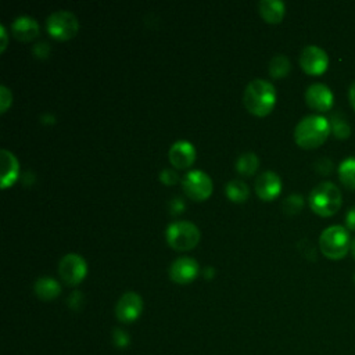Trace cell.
I'll return each instance as SVG.
<instances>
[{
	"mask_svg": "<svg viewBox=\"0 0 355 355\" xmlns=\"http://www.w3.org/2000/svg\"><path fill=\"white\" fill-rule=\"evenodd\" d=\"M331 133L330 121L319 114H309L301 118L294 128V140L302 148L322 146Z\"/></svg>",
	"mask_w": 355,
	"mask_h": 355,
	"instance_id": "cell-1",
	"label": "cell"
},
{
	"mask_svg": "<svg viewBox=\"0 0 355 355\" xmlns=\"http://www.w3.org/2000/svg\"><path fill=\"white\" fill-rule=\"evenodd\" d=\"M276 103L275 86L262 78L248 82L243 92V104L254 115L263 116L272 111Z\"/></svg>",
	"mask_w": 355,
	"mask_h": 355,
	"instance_id": "cell-2",
	"label": "cell"
},
{
	"mask_svg": "<svg viewBox=\"0 0 355 355\" xmlns=\"http://www.w3.org/2000/svg\"><path fill=\"white\" fill-rule=\"evenodd\" d=\"M308 202L315 214L320 216H331L341 208L343 194L333 182L324 180L311 190Z\"/></svg>",
	"mask_w": 355,
	"mask_h": 355,
	"instance_id": "cell-3",
	"label": "cell"
},
{
	"mask_svg": "<svg viewBox=\"0 0 355 355\" xmlns=\"http://www.w3.org/2000/svg\"><path fill=\"white\" fill-rule=\"evenodd\" d=\"M349 230L341 225H331L323 229L319 236V248L330 259H341L351 250Z\"/></svg>",
	"mask_w": 355,
	"mask_h": 355,
	"instance_id": "cell-4",
	"label": "cell"
},
{
	"mask_svg": "<svg viewBox=\"0 0 355 355\" xmlns=\"http://www.w3.org/2000/svg\"><path fill=\"white\" fill-rule=\"evenodd\" d=\"M200 229L190 220H173L165 229L168 244L178 251L194 248L200 241Z\"/></svg>",
	"mask_w": 355,
	"mask_h": 355,
	"instance_id": "cell-5",
	"label": "cell"
},
{
	"mask_svg": "<svg viewBox=\"0 0 355 355\" xmlns=\"http://www.w3.org/2000/svg\"><path fill=\"white\" fill-rule=\"evenodd\" d=\"M46 28L53 37L58 40H67L76 35L79 29V21L72 11L57 10L47 17Z\"/></svg>",
	"mask_w": 355,
	"mask_h": 355,
	"instance_id": "cell-6",
	"label": "cell"
},
{
	"mask_svg": "<svg viewBox=\"0 0 355 355\" xmlns=\"http://www.w3.org/2000/svg\"><path fill=\"white\" fill-rule=\"evenodd\" d=\"M182 187L189 198L194 201H202L211 196L214 183L209 175L204 171L191 169L183 176Z\"/></svg>",
	"mask_w": 355,
	"mask_h": 355,
	"instance_id": "cell-7",
	"label": "cell"
},
{
	"mask_svg": "<svg viewBox=\"0 0 355 355\" xmlns=\"http://www.w3.org/2000/svg\"><path fill=\"white\" fill-rule=\"evenodd\" d=\"M58 273L68 286H76L85 279L87 273V263L82 255L68 252L58 262Z\"/></svg>",
	"mask_w": 355,
	"mask_h": 355,
	"instance_id": "cell-8",
	"label": "cell"
},
{
	"mask_svg": "<svg viewBox=\"0 0 355 355\" xmlns=\"http://www.w3.org/2000/svg\"><path fill=\"white\" fill-rule=\"evenodd\" d=\"M300 65L309 75H320L327 69L329 55L322 47L308 44L300 54Z\"/></svg>",
	"mask_w": 355,
	"mask_h": 355,
	"instance_id": "cell-9",
	"label": "cell"
},
{
	"mask_svg": "<svg viewBox=\"0 0 355 355\" xmlns=\"http://www.w3.org/2000/svg\"><path fill=\"white\" fill-rule=\"evenodd\" d=\"M143 311V300L135 291H126L122 294L115 305V315L119 322H135Z\"/></svg>",
	"mask_w": 355,
	"mask_h": 355,
	"instance_id": "cell-10",
	"label": "cell"
},
{
	"mask_svg": "<svg viewBox=\"0 0 355 355\" xmlns=\"http://www.w3.org/2000/svg\"><path fill=\"white\" fill-rule=\"evenodd\" d=\"M333 93L330 87L324 83H311L305 90V101L315 111H329L333 107Z\"/></svg>",
	"mask_w": 355,
	"mask_h": 355,
	"instance_id": "cell-11",
	"label": "cell"
},
{
	"mask_svg": "<svg viewBox=\"0 0 355 355\" xmlns=\"http://www.w3.org/2000/svg\"><path fill=\"white\" fill-rule=\"evenodd\" d=\"M198 262L191 257H179L169 265V277L179 284L190 283L198 275Z\"/></svg>",
	"mask_w": 355,
	"mask_h": 355,
	"instance_id": "cell-12",
	"label": "cell"
},
{
	"mask_svg": "<svg viewBox=\"0 0 355 355\" xmlns=\"http://www.w3.org/2000/svg\"><path fill=\"white\" fill-rule=\"evenodd\" d=\"M254 187L259 198L263 201H270L279 196L282 190V180L276 172L263 171L257 176Z\"/></svg>",
	"mask_w": 355,
	"mask_h": 355,
	"instance_id": "cell-13",
	"label": "cell"
},
{
	"mask_svg": "<svg viewBox=\"0 0 355 355\" xmlns=\"http://www.w3.org/2000/svg\"><path fill=\"white\" fill-rule=\"evenodd\" d=\"M168 158L175 168H189L196 159V148L189 140H176L169 147Z\"/></svg>",
	"mask_w": 355,
	"mask_h": 355,
	"instance_id": "cell-14",
	"label": "cell"
},
{
	"mask_svg": "<svg viewBox=\"0 0 355 355\" xmlns=\"http://www.w3.org/2000/svg\"><path fill=\"white\" fill-rule=\"evenodd\" d=\"M12 35L22 42H29L39 35V24L31 15H19L11 24Z\"/></svg>",
	"mask_w": 355,
	"mask_h": 355,
	"instance_id": "cell-15",
	"label": "cell"
},
{
	"mask_svg": "<svg viewBox=\"0 0 355 355\" xmlns=\"http://www.w3.org/2000/svg\"><path fill=\"white\" fill-rule=\"evenodd\" d=\"M0 158H1V189H7L17 180L19 173V164L17 157L6 148L0 151Z\"/></svg>",
	"mask_w": 355,
	"mask_h": 355,
	"instance_id": "cell-16",
	"label": "cell"
},
{
	"mask_svg": "<svg viewBox=\"0 0 355 355\" xmlns=\"http://www.w3.org/2000/svg\"><path fill=\"white\" fill-rule=\"evenodd\" d=\"M33 290L36 293V295L43 300V301H51L55 297L60 295L61 293V286L60 283L50 277V276H40L35 284H33Z\"/></svg>",
	"mask_w": 355,
	"mask_h": 355,
	"instance_id": "cell-17",
	"label": "cell"
},
{
	"mask_svg": "<svg viewBox=\"0 0 355 355\" xmlns=\"http://www.w3.org/2000/svg\"><path fill=\"white\" fill-rule=\"evenodd\" d=\"M262 18L269 24H277L284 17L286 4L282 0H261L258 3Z\"/></svg>",
	"mask_w": 355,
	"mask_h": 355,
	"instance_id": "cell-18",
	"label": "cell"
},
{
	"mask_svg": "<svg viewBox=\"0 0 355 355\" xmlns=\"http://www.w3.org/2000/svg\"><path fill=\"white\" fill-rule=\"evenodd\" d=\"M226 196L234 202H243L250 197V187L241 179H232L225 186Z\"/></svg>",
	"mask_w": 355,
	"mask_h": 355,
	"instance_id": "cell-19",
	"label": "cell"
},
{
	"mask_svg": "<svg viewBox=\"0 0 355 355\" xmlns=\"http://www.w3.org/2000/svg\"><path fill=\"white\" fill-rule=\"evenodd\" d=\"M258 165H259V159L257 154L252 151L243 153L236 159V171L244 176H251L258 169Z\"/></svg>",
	"mask_w": 355,
	"mask_h": 355,
	"instance_id": "cell-20",
	"label": "cell"
},
{
	"mask_svg": "<svg viewBox=\"0 0 355 355\" xmlns=\"http://www.w3.org/2000/svg\"><path fill=\"white\" fill-rule=\"evenodd\" d=\"M338 178L345 187L355 190V157H348L341 161L338 165Z\"/></svg>",
	"mask_w": 355,
	"mask_h": 355,
	"instance_id": "cell-21",
	"label": "cell"
},
{
	"mask_svg": "<svg viewBox=\"0 0 355 355\" xmlns=\"http://www.w3.org/2000/svg\"><path fill=\"white\" fill-rule=\"evenodd\" d=\"M290 68H291V64L288 57L282 53L275 54L269 61V73L276 79L284 78L290 72Z\"/></svg>",
	"mask_w": 355,
	"mask_h": 355,
	"instance_id": "cell-22",
	"label": "cell"
},
{
	"mask_svg": "<svg viewBox=\"0 0 355 355\" xmlns=\"http://www.w3.org/2000/svg\"><path fill=\"white\" fill-rule=\"evenodd\" d=\"M330 126H331V133L337 139L344 140V139L349 137V135H351V126L347 123L345 118L340 112L331 115Z\"/></svg>",
	"mask_w": 355,
	"mask_h": 355,
	"instance_id": "cell-23",
	"label": "cell"
},
{
	"mask_svg": "<svg viewBox=\"0 0 355 355\" xmlns=\"http://www.w3.org/2000/svg\"><path fill=\"white\" fill-rule=\"evenodd\" d=\"M304 207V197L301 194L293 193L290 196H287L283 202H282V208L286 214L288 215H294L298 214Z\"/></svg>",
	"mask_w": 355,
	"mask_h": 355,
	"instance_id": "cell-24",
	"label": "cell"
},
{
	"mask_svg": "<svg viewBox=\"0 0 355 355\" xmlns=\"http://www.w3.org/2000/svg\"><path fill=\"white\" fill-rule=\"evenodd\" d=\"M12 101L11 90L6 85H0V110L1 112H6Z\"/></svg>",
	"mask_w": 355,
	"mask_h": 355,
	"instance_id": "cell-25",
	"label": "cell"
},
{
	"mask_svg": "<svg viewBox=\"0 0 355 355\" xmlns=\"http://www.w3.org/2000/svg\"><path fill=\"white\" fill-rule=\"evenodd\" d=\"M112 340H114V344L119 348H125L128 344H129V336L125 330L122 329H115L114 333H112Z\"/></svg>",
	"mask_w": 355,
	"mask_h": 355,
	"instance_id": "cell-26",
	"label": "cell"
},
{
	"mask_svg": "<svg viewBox=\"0 0 355 355\" xmlns=\"http://www.w3.org/2000/svg\"><path fill=\"white\" fill-rule=\"evenodd\" d=\"M159 179L161 182H164L165 184H173L178 182V173L173 169L169 168H164L159 173Z\"/></svg>",
	"mask_w": 355,
	"mask_h": 355,
	"instance_id": "cell-27",
	"label": "cell"
},
{
	"mask_svg": "<svg viewBox=\"0 0 355 355\" xmlns=\"http://www.w3.org/2000/svg\"><path fill=\"white\" fill-rule=\"evenodd\" d=\"M33 53L37 55V57H47L49 55V53H50V46H49V43H46V42H39V43H36L35 46H33Z\"/></svg>",
	"mask_w": 355,
	"mask_h": 355,
	"instance_id": "cell-28",
	"label": "cell"
},
{
	"mask_svg": "<svg viewBox=\"0 0 355 355\" xmlns=\"http://www.w3.org/2000/svg\"><path fill=\"white\" fill-rule=\"evenodd\" d=\"M316 169H318V172H320L323 175L330 173L331 169H333V162L330 159H327V158H322V159H319L316 162Z\"/></svg>",
	"mask_w": 355,
	"mask_h": 355,
	"instance_id": "cell-29",
	"label": "cell"
},
{
	"mask_svg": "<svg viewBox=\"0 0 355 355\" xmlns=\"http://www.w3.org/2000/svg\"><path fill=\"white\" fill-rule=\"evenodd\" d=\"M345 227L348 230H355V205L351 207L345 214Z\"/></svg>",
	"mask_w": 355,
	"mask_h": 355,
	"instance_id": "cell-30",
	"label": "cell"
},
{
	"mask_svg": "<svg viewBox=\"0 0 355 355\" xmlns=\"http://www.w3.org/2000/svg\"><path fill=\"white\" fill-rule=\"evenodd\" d=\"M171 204H173V207H171V209H172V212H180L183 208H184V204H183V201H182V198H172V201H171Z\"/></svg>",
	"mask_w": 355,
	"mask_h": 355,
	"instance_id": "cell-31",
	"label": "cell"
},
{
	"mask_svg": "<svg viewBox=\"0 0 355 355\" xmlns=\"http://www.w3.org/2000/svg\"><path fill=\"white\" fill-rule=\"evenodd\" d=\"M0 37H1V42H0V50L3 51V50L6 49V46H7V32H6V28H4V25H3V24L0 25Z\"/></svg>",
	"mask_w": 355,
	"mask_h": 355,
	"instance_id": "cell-32",
	"label": "cell"
},
{
	"mask_svg": "<svg viewBox=\"0 0 355 355\" xmlns=\"http://www.w3.org/2000/svg\"><path fill=\"white\" fill-rule=\"evenodd\" d=\"M348 98H349V103H351L352 108L355 110V80L351 83V86L348 89Z\"/></svg>",
	"mask_w": 355,
	"mask_h": 355,
	"instance_id": "cell-33",
	"label": "cell"
},
{
	"mask_svg": "<svg viewBox=\"0 0 355 355\" xmlns=\"http://www.w3.org/2000/svg\"><path fill=\"white\" fill-rule=\"evenodd\" d=\"M351 254H352V257H354V259H355V237H354L352 241H351Z\"/></svg>",
	"mask_w": 355,
	"mask_h": 355,
	"instance_id": "cell-34",
	"label": "cell"
},
{
	"mask_svg": "<svg viewBox=\"0 0 355 355\" xmlns=\"http://www.w3.org/2000/svg\"><path fill=\"white\" fill-rule=\"evenodd\" d=\"M354 280H355V276H354Z\"/></svg>",
	"mask_w": 355,
	"mask_h": 355,
	"instance_id": "cell-35",
	"label": "cell"
}]
</instances>
